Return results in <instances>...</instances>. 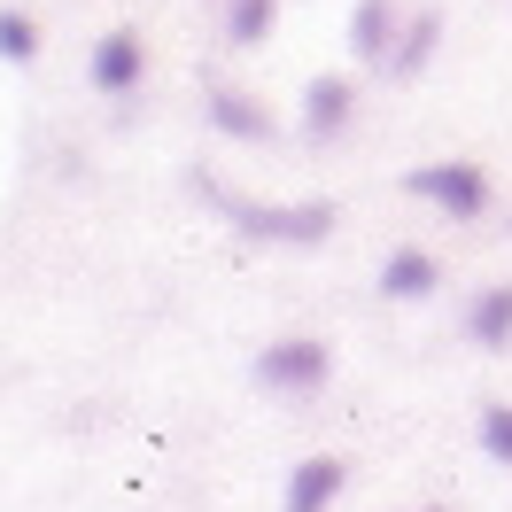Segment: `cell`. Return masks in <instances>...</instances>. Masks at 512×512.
<instances>
[{
	"instance_id": "1",
	"label": "cell",
	"mask_w": 512,
	"mask_h": 512,
	"mask_svg": "<svg viewBox=\"0 0 512 512\" xmlns=\"http://www.w3.org/2000/svg\"><path fill=\"white\" fill-rule=\"evenodd\" d=\"M194 194H202V202H218L249 241H280V249H319L326 233L342 225L334 202H241V194H225L218 179H194Z\"/></svg>"
},
{
	"instance_id": "2",
	"label": "cell",
	"mask_w": 512,
	"mask_h": 512,
	"mask_svg": "<svg viewBox=\"0 0 512 512\" xmlns=\"http://www.w3.org/2000/svg\"><path fill=\"white\" fill-rule=\"evenodd\" d=\"M404 194L435 202V210H450V218H481V210H489V171H481V163H466V156L419 163V171H404Z\"/></svg>"
},
{
	"instance_id": "3",
	"label": "cell",
	"mask_w": 512,
	"mask_h": 512,
	"mask_svg": "<svg viewBox=\"0 0 512 512\" xmlns=\"http://www.w3.org/2000/svg\"><path fill=\"white\" fill-rule=\"evenodd\" d=\"M326 373H334V350L311 342V334L264 342V357H256V381L272 388V396H311V388H326Z\"/></svg>"
},
{
	"instance_id": "4",
	"label": "cell",
	"mask_w": 512,
	"mask_h": 512,
	"mask_svg": "<svg viewBox=\"0 0 512 512\" xmlns=\"http://www.w3.org/2000/svg\"><path fill=\"white\" fill-rule=\"evenodd\" d=\"M140 70H148V47H140V32H101L94 39V63H86V78H94V94H132L140 86Z\"/></svg>"
},
{
	"instance_id": "5",
	"label": "cell",
	"mask_w": 512,
	"mask_h": 512,
	"mask_svg": "<svg viewBox=\"0 0 512 512\" xmlns=\"http://www.w3.org/2000/svg\"><path fill=\"white\" fill-rule=\"evenodd\" d=\"M350 109H357V78H342V70L311 78L303 86V140H334V132L350 125Z\"/></svg>"
},
{
	"instance_id": "6",
	"label": "cell",
	"mask_w": 512,
	"mask_h": 512,
	"mask_svg": "<svg viewBox=\"0 0 512 512\" xmlns=\"http://www.w3.org/2000/svg\"><path fill=\"white\" fill-rule=\"evenodd\" d=\"M396 32H404V16H396L388 0H357V8H350V55H357L365 70H388Z\"/></svg>"
},
{
	"instance_id": "7",
	"label": "cell",
	"mask_w": 512,
	"mask_h": 512,
	"mask_svg": "<svg viewBox=\"0 0 512 512\" xmlns=\"http://www.w3.org/2000/svg\"><path fill=\"white\" fill-rule=\"evenodd\" d=\"M435 288H443V264L427 249H388L381 256V295L388 303H427Z\"/></svg>"
},
{
	"instance_id": "8",
	"label": "cell",
	"mask_w": 512,
	"mask_h": 512,
	"mask_svg": "<svg viewBox=\"0 0 512 512\" xmlns=\"http://www.w3.org/2000/svg\"><path fill=\"white\" fill-rule=\"evenodd\" d=\"M202 109H210V125H218L225 140H249V148H264V140H272V117H264L249 94H233V86H210V101H202Z\"/></svg>"
},
{
	"instance_id": "9",
	"label": "cell",
	"mask_w": 512,
	"mask_h": 512,
	"mask_svg": "<svg viewBox=\"0 0 512 512\" xmlns=\"http://www.w3.org/2000/svg\"><path fill=\"white\" fill-rule=\"evenodd\" d=\"M342 458H303V466H295L288 474V512H326L334 505V497H342Z\"/></svg>"
},
{
	"instance_id": "10",
	"label": "cell",
	"mask_w": 512,
	"mask_h": 512,
	"mask_svg": "<svg viewBox=\"0 0 512 512\" xmlns=\"http://www.w3.org/2000/svg\"><path fill=\"white\" fill-rule=\"evenodd\" d=\"M435 39H443V16H435V8L404 16V32H396V55H388V78H419V70L435 63Z\"/></svg>"
},
{
	"instance_id": "11",
	"label": "cell",
	"mask_w": 512,
	"mask_h": 512,
	"mask_svg": "<svg viewBox=\"0 0 512 512\" xmlns=\"http://www.w3.org/2000/svg\"><path fill=\"white\" fill-rule=\"evenodd\" d=\"M466 342H481V350H505L512 342V288H481L466 303Z\"/></svg>"
},
{
	"instance_id": "12",
	"label": "cell",
	"mask_w": 512,
	"mask_h": 512,
	"mask_svg": "<svg viewBox=\"0 0 512 512\" xmlns=\"http://www.w3.org/2000/svg\"><path fill=\"white\" fill-rule=\"evenodd\" d=\"M280 24V0H225V39L233 47H264Z\"/></svg>"
},
{
	"instance_id": "13",
	"label": "cell",
	"mask_w": 512,
	"mask_h": 512,
	"mask_svg": "<svg viewBox=\"0 0 512 512\" xmlns=\"http://www.w3.org/2000/svg\"><path fill=\"white\" fill-rule=\"evenodd\" d=\"M32 55H39V24L24 16V8H0V63H16V70H24Z\"/></svg>"
},
{
	"instance_id": "14",
	"label": "cell",
	"mask_w": 512,
	"mask_h": 512,
	"mask_svg": "<svg viewBox=\"0 0 512 512\" xmlns=\"http://www.w3.org/2000/svg\"><path fill=\"white\" fill-rule=\"evenodd\" d=\"M481 450H489L497 466H512V404H489V412H481Z\"/></svg>"
},
{
	"instance_id": "15",
	"label": "cell",
	"mask_w": 512,
	"mask_h": 512,
	"mask_svg": "<svg viewBox=\"0 0 512 512\" xmlns=\"http://www.w3.org/2000/svg\"><path fill=\"white\" fill-rule=\"evenodd\" d=\"M427 512H443V505H427Z\"/></svg>"
}]
</instances>
